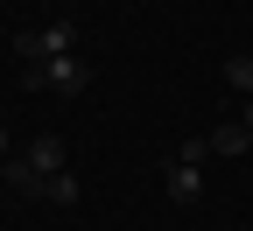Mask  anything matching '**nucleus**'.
Returning a JSON list of instances; mask_svg holds the SVG:
<instances>
[{"mask_svg":"<svg viewBox=\"0 0 253 231\" xmlns=\"http://www.w3.org/2000/svg\"><path fill=\"white\" fill-rule=\"evenodd\" d=\"M21 84H28V91L78 98V91L91 84V63H84V56H49V63H28V70H21Z\"/></svg>","mask_w":253,"mask_h":231,"instance_id":"1","label":"nucleus"},{"mask_svg":"<svg viewBox=\"0 0 253 231\" xmlns=\"http://www.w3.org/2000/svg\"><path fill=\"white\" fill-rule=\"evenodd\" d=\"M14 49H21L28 63H49V56H78V21H71V14H56V21H42V28H28V35H14Z\"/></svg>","mask_w":253,"mask_h":231,"instance_id":"2","label":"nucleus"},{"mask_svg":"<svg viewBox=\"0 0 253 231\" xmlns=\"http://www.w3.org/2000/svg\"><path fill=\"white\" fill-rule=\"evenodd\" d=\"M162 189H169V203H197V196H204V168H197V161H162Z\"/></svg>","mask_w":253,"mask_h":231,"instance_id":"3","label":"nucleus"},{"mask_svg":"<svg viewBox=\"0 0 253 231\" xmlns=\"http://www.w3.org/2000/svg\"><path fill=\"white\" fill-rule=\"evenodd\" d=\"M21 154H28V168H36V175H56V168H71V154H63V140H56V133H36Z\"/></svg>","mask_w":253,"mask_h":231,"instance_id":"4","label":"nucleus"},{"mask_svg":"<svg viewBox=\"0 0 253 231\" xmlns=\"http://www.w3.org/2000/svg\"><path fill=\"white\" fill-rule=\"evenodd\" d=\"M204 140H211V154H225V161H239V154L253 147V133H246V126H239V119H218V126H211V133H204Z\"/></svg>","mask_w":253,"mask_h":231,"instance_id":"5","label":"nucleus"},{"mask_svg":"<svg viewBox=\"0 0 253 231\" xmlns=\"http://www.w3.org/2000/svg\"><path fill=\"white\" fill-rule=\"evenodd\" d=\"M0 182L21 189V196H42V175L28 168V154H7V161H0Z\"/></svg>","mask_w":253,"mask_h":231,"instance_id":"6","label":"nucleus"},{"mask_svg":"<svg viewBox=\"0 0 253 231\" xmlns=\"http://www.w3.org/2000/svg\"><path fill=\"white\" fill-rule=\"evenodd\" d=\"M218 70H225V84H232L239 98H253V49H232L225 63H218Z\"/></svg>","mask_w":253,"mask_h":231,"instance_id":"7","label":"nucleus"},{"mask_svg":"<svg viewBox=\"0 0 253 231\" xmlns=\"http://www.w3.org/2000/svg\"><path fill=\"white\" fill-rule=\"evenodd\" d=\"M42 196H49V203H63V210H71V203H78V175H71V168L42 175Z\"/></svg>","mask_w":253,"mask_h":231,"instance_id":"8","label":"nucleus"},{"mask_svg":"<svg viewBox=\"0 0 253 231\" xmlns=\"http://www.w3.org/2000/svg\"><path fill=\"white\" fill-rule=\"evenodd\" d=\"M176 161H197V168H204V161H211V140H204V133H190V140H176Z\"/></svg>","mask_w":253,"mask_h":231,"instance_id":"9","label":"nucleus"},{"mask_svg":"<svg viewBox=\"0 0 253 231\" xmlns=\"http://www.w3.org/2000/svg\"><path fill=\"white\" fill-rule=\"evenodd\" d=\"M239 126H246V133H253V98H239Z\"/></svg>","mask_w":253,"mask_h":231,"instance_id":"10","label":"nucleus"}]
</instances>
